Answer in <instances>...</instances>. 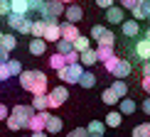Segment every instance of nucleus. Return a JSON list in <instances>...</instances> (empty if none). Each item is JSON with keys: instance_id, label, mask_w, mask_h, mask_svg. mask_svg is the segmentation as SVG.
I'll use <instances>...</instances> for the list:
<instances>
[{"instance_id": "1", "label": "nucleus", "mask_w": 150, "mask_h": 137, "mask_svg": "<svg viewBox=\"0 0 150 137\" xmlns=\"http://www.w3.org/2000/svg\"><path fill=\"white\" fill-rule=\"evenodd\" d=\"M20 86L27 93H32V96H45L49 93V83H47V73L45 71H22L20 73Z\"/></svg>"}, {"instance_id": "2", "label": "nucleus", "mask_w": 150, "mask_h": 137, "mask_svg": "<svg viewBox=\"0 0 150 137\" xmlns=\"http://www.w3.org/2000/svg\"><path fill=\"white\" fill-rule=\"evenodd\" d=\"M91 39L96 42V47H113L116 44V34L103 24H93L91 27Z\"/></svg>"}, {"instance_id": "3", "label": "nucleus", "mask_w": 150, "mask_h": 137, "mask_svg": "<svg viewBox=\"0 0 150 137\" xmlns=\"http://www.w3.org/2000/svg\"><path fill=\"white\" fill-rule=\"evenodd\" d=\"M57 76L62 78V83H79L84 76V64H67L62 71H57Z\"/></svg>"}, {"instance_id": "4", "label": "nucleus", "mask_w": 150, "mask_h": 137, "mask_svg": "<svg viewBox=\"0 0 150 137\" xmlns=\"http://www.w3.org/2000/svg\"><path fill=\"white\" fill-rule=\"evenodd\" d=\"M64 10H67V5L64 3H59V0H47V5H45V10H42V20H52V22H57L62 15H64Z\"/></svg>"}, {"instance_id": "5", "label": "nucleus", "mask_w": 150, "mask_h": 137, "mask_svg": "<svg viewBox=\"0 0 150 137\" xmlns=\"http://www.w3.org/2000/svg\"><path fill=\"white\" fill-rule=\"evenodd\" d=\"M47 98H49V108H62L69 98V91H67V86H57L47 93Z\"/></svg>"}, {"instance_id": "6", "label": "nucleus", "mask_w": 150, "mask_h": 137, "mask_svg": "<svg viewBox=\"0 0 150 137\" xmlns=\"http://www.w3.org/2000/svg\"><path fill=\"white\" fill-rule=\"evenodd\" d=\"M10 115H15L17 120H20V125H22V127H27V122H30V117L35 115V108H32V105H20V103H17L15 108L10 110Z\"/></svg>"}, {"instance_id": "7", "label": "nucleus", "mask_w": 150, "mask_h": 137, "mask_svg": "<svg viewBox=\"0 0 150 137\" xmlns=\"http://www.w3.org/2000/svg\"><path fill=\"white\" fill-rule=\"evenodd\" d=\"M47 117H49L47 110L35 113L32 117H30V122H27V130H30V132H45V127H47Z\"/></svg>"}, {"instance_id": "8", "label": "nucleus", "mask_w": 150, "mask_h": 137, "mask_svg": "<svg viewBox=\"0 0 150 137\" xmlns=\"http://www.w3.org/2000/svg\"><path fill=\"white\" fill-rule=\"evenodd\" d=\"M45 42H57L62 39V24L59 22H52V20H47V29H45V37H42Z\"/></svg>"}, {"instance_id": "9", "label": "nucleus", "mask_w": 150, "mask_h": 137, "mask_svg": "<svg viewBox=\"0 0 150 137\" xmlns=\"http://www.w3.org/2000/svg\"><path fill=\"white\" fill-rule=\"evenodd\" d=\"M81 17H84V8L76 3H71V5H67V10H64V20L67 22H71V24H76Z\"/></svg>"}, {"instance_id": "10", "label": "nucleus", "mask_w": 150, "mask_h": 137, "mask_svg": "<svg viewBox=\"0 0 150 137\" xmlns=\"http://www.w3.org/2000/svg\"><path fill=\"white\" fill-rule=\"evenodd\" d=\"M133 52H135V57H138L143 64H145V61H150V39H145V37H143V39H138Z\"/></svg>"}, {"instance_id": "11", "label": "nucleus", "mask_w": 150, "mask_h": 137, "mask_svg": "<svg viewBox=\"0 0 150 137\" xmlns=\"http://www.w3.org/2000/svg\"><path fill=\"white\" fill-rule=\"evenodd\" d=\"M106 20H108L111 24H123L126 22V12H123L121 5H113V8L106 10Z\"/></svg>"}, {"instance_id": "12", "label": "nucleus", "mask_w": 150, "mask_h": 137, "mask_svg": "<svg viewBox=\"0 0 150 137\" xmlns=\"http://www.w3.org/2000/svg\"><path fill=\"white\" fill-rule=\"evenodd\" d=\"M121 32H123V37H128V39H135V37L140 34V22L138 20H126L121 24Z\"/></svg>"}, {"instance_id": "13", "label": "nucleus", "mask_w": 150, "mask_h": 137, "mask_svg": "<svg viewBox=\"0 0 150 137\" xmlns=\"http://www.w3.org/2000/svg\"><path fill=\"white\" fill-rule=\"evenodd\" d=\"M79 37H81V32H79V27H76V24H71V22H62V39L76 42Z\"/></svg>"}, {"instance_id": "14", "label": "nucleus", "mask_w": 150, "mask_h": 137, "mask_svg": "<svg viewBox=\"0 0 150 137\" xmlns=\"http://www.w3.org/2000/svg\"><path fill=\"white\" fill-rule=\"evenodd\" d=\"M62 127H64V120H62V117H57V115H52V113H49L45 132H47V135H57V132H62Z\"/></svg>"}, {"instance_id": "15", "label": "nucleus", "mask_w": 150, "mask_h": 137, "mask_svg": "<svg viewBox=\"0 0 150 137\" xmlns=\"http://www.w3.org/2000/svg\"><path fill=\"white\" fill-rule=\"evenodd\" d=\"M45 52H47V42L42 39V37H32V39H30V54H32V57H42Z\"/></svg>"}, {"instance_id": "16", "label": "nucleus", "mask_w": 150, "mask_h": 137, "mask_svg": "<svg viewBox=\"0 0 150 137\" xmlns=\"http://www.w3.org/2000/svg\"><path fill=\"white\" fill-rule=\"evenodd\" d=\"M130 71H133V64H130L128 59H121L118 66H116V71H113V78H128Z\"/></svg>"}, {"instance_id": "17", "label": "nucleus", "mask_w": 150, "mask_h": 137, "mask_svg": "<svg viewBox=\"0 0 150 137\" xmlns=\"http://www.w3.org/2000/svg\"><path fill=\"white\" fill-rule=\"evenodd\" d=\"M35 108V113H42V110H49V98H47V93L45 96H32V103H30Z\"/></svg>"}, {"instance_id": "18", "label": "nucleus", "mask_w": 150, "mask_h": 137, "mask_svg": "<svg viewBox=\"0 0 150 137\" xmlns=\"http://www.w3.org/2000/svg\"><path fill=\"white\" fill-rule=\"evenodd\" d=\"M106 127H121V122H123V113L121 110H111L108 115H106Z\"/></svg>"}, {"instance_id": "19", "label": "nucleus", "mask_w": 150, "mask_h": 137, "mask_svg": "<svg viewBox=\"0 0 150 137\" xmlns=\"http://www.w3.org/2000/svg\"><path fill=\"white\" fill-rule=\"evenodd\" d=\"M10 8L17 15H30V0H10Z\"/></svg>"}, {"instance_id": "20", "label": "nucleus", "mask_w": 150, "mask_h": 137, "mask_svg": "<svg viewBox=\"0 0 150 137\" xmlns=\"http://www.w3.org/2000/svg\"><path fill=\"white\" fill-rule=\"evenodd\" d=\"M49 66H52L54 71H62V68L67 66V57H64V54H59V52H54L52 57H49Z\"/></svg>"}, {"instance_id": "21", "label": "nucleus", "mask_w": 150, "mask_h": 137, "mask_svg": "<svg viewBox=\"0 0 150 137\" xmlns=\"http://www.w3.org/2000/svg\"><path fill=\"white\" fill-rule=\"evenodd\" d=\"M81 64H84V66H93V64H96V61H98V54H96V49H86V52H81Z\"/></svg>"}, {"instance_id": "22", "label": "nucleus", "mask_w": 150, "mask_h": 137, "mask_svg": "<svg viewBox=\"0 0 150 137\" xmlns=\"http://www.w3.org/2000/svg\"><path fill=\"white\" fill-rule=\"evenodd\" d=\"M25 17H27V15H17V12H10V15L5 17V22H8V27H10V29H20V24L25 22Z\"/></svg>"}, {"instance_id": "23", "label": "nucleus", "mask_w": 150, "mask_h": 137, "mask_svg": "<svg viewBox=\"0 0 150 137\" xmlns=\"http://www.w3.org/2000/svg\"><path fill=\"white\" fill-rule=\"evenodd\" d=\"M121 113L123 115H133L135 110H138V105H135V101H130V98H121Z\"/></svg>"}, {"instance_id": "24", "label": "nucleus", "mask_w": 150, "mask_h": 137, "mask_svg": "<svg viewBox=\"0 0 150 137\" xmlns=\"http://www.w3.org/2000/svg\"><path fill=\"white\" fill-rule=\"evenodd\" d=\"M111 88L116 91V96H118V98H126V96H128V83H126L123 78H116Z\"/></svg>"}, {"instance_id": "25", "label": "nucleus", "mask_w": 150, "mask_h": 137, "mask_svg": "<svg viewBox=\"0 0 150 137\" xmlns=\"http://www.w3.org/2000/svg\"><path fill=\"white\" fill-rule=\"evenodd\" d=\"M101 101H103L106 105H116V103H121V98L116 96V91H113V88H106V91L101 93Z\"/></svg>"}, {"instance_id": "26", "label": "nucleus", "mask_w": 150, "mask_h": 137, "mask_svg": "<svg viewBox=\"0 0 150 137\" xmlns=\"http://www.w3.org/2000/svg\"><path fill=\"white\" fill-rule=\"evenodd\" d=\"M130 137H150V122H140V125L133 127Z\"/></svg>"}, {"instance_id": "27", "label": "nucleus", "mask_w": 150, "mask_h": 137, "mask_svg": "<svg viewBox=\"0 0 150 137\" xmlns=\"http://www.w3.org/2000/svg\"><path fill=\"white\" fill-rule=\"evenodd\" d=\"M86 130H89V135H103L106 122H101V120H91L89 125H86Z\"/></svg>"}, {"instance_id": "28", "label": "nucleus", "mask_w": 150, "mask_h": 137, "mask_svg": "<svg viewBox=\"0 0 150 137\" xmlns=\"http://www.w3.org/2000/svg\"><path fill=\"white\" fill-rule=\"evenodd\" d=\"M45 29H47V20H35L32 22V37H45Z\"/></svg>"}, {"instance_id": "29", "label": "nucleus", "mask_w": 150, "mask_h": 137, "mask_svg": "<svg viewBox=\"0 0 150 137\" xmlns=\"http://www.w3.org/2000/svg\"><path fill=\"white\" fill-rule=\"evenodd\" d=\"M79 86H81V88H93V86H96V76H93L91 71H84V76H81Z\"/></svg>"}, {"instance_id": "30", "label": "nucleus", "mask_w": 150, "mask_h": 137, "mask_svg": "<svg viewBox=\"0 0 150 137\" xmlns=\"http://www.w3.org/2000/svg\"><path fill=\"white\" fill-rule=\"evenodd\" d=\"M96 54H98V61H108V59L116 57L113 47H96Z\"/></svg>"}, {"instance_id": "31", "label": "nucleus", "mask_w": 150, "mask_h": 137, "mask_svg": "<svg viewBox=\"0 0 150 137\" xmlns=\"http://www.w3.org/2000/svg\"><path fill=\"white\" fill-rule=\"evenodd\" d=\"M89 44H91V37H84V34H81V37H79V39H76V42H74V49H76V52L81 54V52H86V49H91Z\"/></svg>"}, {"instance_id": "32", "label": "nucleus", "mask_w": 150, "mask_h": 137, "mask_svg": "<svg viewBox=\"0 0 150 137\" xmlns=\"http://www.w3.org/2000/svg\"><path fill=\"white\" fill-rule=\"evenodd\" d=\"M0 47H3L5 52H12V49L17 47V37H15V34H5V37H3V44H0Z\"/></svg>"}, {"instance_id": "33", "label": "nucleus", "mask_w": 150, "mask_h": 137, "mask_svg": "<svg viewBox=\"0 0 150 137\" xmlns=\"http://www.w3.org/2000/svg\"><path fill=\"white\" fill-rule=\"evenodd\" d=\"M57 52L67 57L69 52H74V42H69V39H59V42H57Z\"/></svg>"}, {"instance_id": "34", "label": "nucleus", "mask_w": 150, "mask_h": 137, "mask_svg": "<svg viewBox=\"0 0 150 137\" xmlns=\"http://www.w3.org/2000/svg\"><path fill=\"white\" fill-rule=\"evenodd\" d=\"M47 0H30V15H42Z\"/></svg>"}, {"instance_id": "35", "label": "nucleus", "mask_w": 150, "mask_h": 137, "mask_svg": "<svg viewBox=\"0 0 150 137\" xmlns=\"http://www.w3.org/2000/svg\"><path fill=\"white\" fill-rule=\"evenodd\" d=\"M8 68H10L12 76H20V73H22V64H20V59H10V61H8Z\"/></svg>"}, {"instance_id": "36", "label": "nucleus", "mask_w": 150, "mask_h": 137, "mask_svg": "<svg viewBox=\"0 0 150 137\" xmlns=\"http://www.w3.org/2000/svg\"><path fill=\"white\" fill-rule=\"evenodd\" d=\"M5 125H8V130H12V132H17V130H22V125H20V120H17L15 115H10L8 120H5Z\"/></svg>"}, {"instance_id": "37", "label": "nucleus", "mask_w": 150, "mask_h": 137, "mask_svg": "<svg viewBox=\"0 0 150 137\" xmlns=\"http://www.w3.org/2000/svg\"><path fill=\"white\" fill-rule=\"evenodd\" d=\"M32 22H35V20H30V15H27V17H25V22L20 24V29H17V32H20V34H30V32H32Z\"/></svg>"}, {"instance_id": "38", "label": "nucleus", "mask_w": 150, "mask_h": 137, "mask_svg": "<svg viewBox=\"0 0 150 137\" xmlns=\"http://www.w3.org/2000/svg\"><path fill=\"white\" fill-rule=\"evenodd\" d=\"M118 61H121V57H113V59L103 61V68H106L108 73H113V71H116V66H118Z\"/></svg>"}, {"instance_id": "39", "label": "nucleus", "mask_w": 150, "mask_h": 137, "mask_svg": "<svg viewBox=\"0 0 150 137\" xmlns=\"http://www.w3.org/2000/svg\"><path fill=\"white\" fill-rule=\"evenodd\" d=\"M12 12V8H10V0H0V17H8Z\"/></svg>"}, {"instance_id": "40", "label": "nucleus", "mask_w": 150, "mask_h": 137, "mask_svg": "<svg viewBox=\"0 0 150 137\" xmlns=\"http://www.w3.org/2000/svg\"><path fill=\"white\" fill-rule=\"evenodd\" d=\"M67 137H89V130H86V127H74Z\"/></svg>"}, {"instance_id": "41", "label": "nucleus", "mask_w": 150, "mask_h": 137, "mask_svg": "<svg viewBox=\"0 0 150 137\" xmlns=\"http://www.w3.org/2000/svg\"><path fill=\"white\" fill-rule=\"evenodd\" d=\"M8 78H12V73H10L8 64H0V81H8Z\"/></svg>"}, {"instance_id": "42", "label": "nucleus", "mask_w": 150, "mask_h": 137, "mask_svg": "<svg viewBox=\"0 0 150 137\" xmlns=\"http://www.w3.org/2000/svg\"><path fill=\"white\" fill-rule=\"evenodd\" d=\"M79 59H81V54L74 49V52H69L67 54V64H79Z\"/></svg>"}, {"instance_id": "43", "label": "nucleus", "mask_w": 150, "mask_h": 137, "mask_svg": "<svg viewBox=\"0 0 150 137\" xmlns=\"http://www.w3.org/2000/svg\"><path fill=\"white\" fill-rule=\"evenodd\" d=\"M135 5H138V0H121V8L123 10H133Z\"/></svg>"}, {"instance_id": "44", "label": "nucleus", "mask_w": 150, "mask_h": 137, "mask_svg": "<svg viewBox=\"0 0 150 137\" xmlns=\"http://www.w3.org/2000/svg\"><path fill=\"white\" fill-rule=\"evenodd\" d=\"M93 3H96L98 8H103V10H108V8H113V0H93Z\"/></svg>"}, {"instance_id": "45", "label": "nucleus", "mask_w": 150, "mask_h": 137, "mask_svg": "<svg viewBox=\"0 0 150 137\" xmlns=\"http://www.w3.org/2000/svg\"><path fill=\"white\" fill-rule=\"evenodd\" d=\"M8 117H10V108L0 103V120H8Z\"/></svg>"}, {"instance_id": "46", "label": "nucleus", "mask_w": 150, "mask_h": 137, "mask_svg": "<svg viewBox=\"0 0 150 137\" xmlns=\"http://www.w3.org/2000/svg\"><path fill=\"white\" fill-rule=\"evenodd\" d=\"M140 86H143V91L150 96V76H143V78H140Z\"/></svg>"}, {"instance_id": "47", "label": "nucleus", "mask_w": 150, "mask_h": 137, "mask_svg": "<svg viewBox=\"0 0 150 137\" xmlns=\"http://www.w3.org/2000/svg\"><path fill=\"white\" fill-rule=\"evenodd\" d=\"M10 61V52H5L3 47H0V64H8Z\"/></svg>"}, {"instance_id": "48", "label": "nucleus", "mask_w": 150, "mask_h": 137, "mask_svg": "<svg viewBox=\"0 0 150 137\" xmlns=\"http://www.w3.org/2000/svg\"><path fill=\"white\" fill-rule=\"evenodd\" d=\"M140 108H143V113H145V115H150V98H145V101H143Z\"/></svg>"}, {"instance_id": "49", "label": "nucleus", "mask_w": 150, "mask_h": 137, "mask_svg": "<svg viewBox=\"0 0 150 137\" xmlns=\"http://www.w3.org/2000/svg\"><path fill=\"white\" fill-rule=\"evenodd\" d=\"M143 76H150V61H145V64H143Z\"/></svg>"}, {"instance_id": "50", "label": "nucleus", "mask_w": 150, "mask_h": 137, "mask_svg": "<svg viewBox=\"0 0 150 137\" xmlns=\"http://www.w3.org/2000/svg\"><path fill=\"white\" fill-rule=\"evenodd\" d=\"M32 137H47V132H32Z\"/></svg>"}, {"instance_id": "51", "label": "nucleus", "mask_w": 150, "mask_h": 137, "mask_svg": "<svg viewBox=\"0 0 150 137\" xmlns=\"http://www.w3.org/2000/svg\"><path fill=\"white\" fill-rule=\"evenodd\" d=\"M143 37H145V39H150V27L145 29V32H143Z\"/></svg>"}, {"instance_id": "52", "label": "nucleus", "mask_w": 150, "mask_h": 137, "mask_svg": "<svg viewBox=\"0 0 150 137\" xmlns=\"http://www.w3.org/2000/svg\"><path fill=\"white\" fill-rule=\"evenodd\" d=\"M59 3H64V5H71V3H74V0H59Z\"/></svg>"}, {"instance_id": "53", "label": "nucleus", "mask_w": 150, "mask_h": 137, "mask_svg": "<svg viewBox=\"0 0 150 137\" xmlns=\"http://www.w3.org/2000/svg\"><path fill=\"white\" fill-rule=\"evenodd\" d=\"M3 37H5V34H3V32H0V44H3Z\"/></svg>"}, {"instance_id": "54", "label": "nucleus", "mask_w": 150, "mask_h": 137, "mask_svg": "<svg viewBox=\"0 0 150 137\" xmlns=\"http://www.w3.org/2000/svg\"><path fill=\"white\" fill-rule=\"evenodd\" d=\"M89 137H103V135H89Z\"/></svg>"}, {"instance_id": "55", "label": "nucleus", "mask_w": 150, "mask_h": 137, "mask_svg": "<svg viewBox=\"0 0 150 137\" xmlns=\"http://www.w3.org/2000/svg\"><path fill=\"white\" fill-rule=\"evenodd\" d=\"M148 22H150V15H148Z\"/></svg>"}, {"instance_id": "56", "label": "nucleus", "mask_w": 150, "mask_h": 137, "mask_svg": "<svg viewBox=\"0 0 150 137\" xmlns=\"http://www.w3.org/2000/svg\"><path fill=\"white\" fill-rule=\"evenodd\" d=\"M30 137H32V135H30Z\"/></svg>"}]
</instances>
